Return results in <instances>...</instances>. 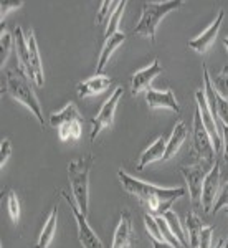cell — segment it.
Returning <instances> with one entry per match:
<instances>
[{
    "label": "cell",
    "instance_id": "6da1fadb",
    "mask_svg": "<svg viewBox=\"0 0 228 248\" xmlns=\"http://www.w3.org/2000/svg\"><path fill=\"white\" fill-rule=\"evenodd\" d=\"M118 179L121 182L122 189L127 194L134 195L142 205L147 207L151 215L162 217L167 210H170L172 203L182 195H185V189L182 187H159L154 184L139 181V179L129 175L126 170H118Z\"/></svg>",
    "mask_w": 228,
    "mask_h": 248
},
{
    "label": "cell",
    "instance_id": "7a4b0ae2",
    "mask_svg": "<svg viewBox=\"0 0 228 248\" xmlns=\"http://www.w3.org/2000/svg\"><path fill=\"white\" fill-rule=\"evenodd\" d=\"M5 91L9 93L15 101L22 103L25 108H29L30 113L37 118L38 124L45 127V119H43L42 105H40L37 93H35L33 86H31L29 77L23 70L14 68L5 73Z\"/></svg>",
    "mask_w": 228,
    "mask_h": 248
},
{
    "label": "cell",
    "instance_id": "3957f363",
    "mask_svg": "<svg viewBox=\"0 0 228 248\" xmlns=\"http://www.w3.org/2000/svg\"><path fill=\"white\" fill-rule=\"evenodd\" d=\"M94 164L93 154L73 159L68 164V179L71 186V195L78 209L88 215L90 212V172Z\"/></svg>",
    "mask_w": 228,
    "mask_h": 248
},
{
    "label": "cell",
    "instance_id": "277c9868",
    "mask_svg": "<svg viewBox=\"0 0 228 248\" xmlns=\"http://www.w3.org/2000/svg\"><path fill=\"white\" fill-rule=\"evenodd\" d=\"M183 5L182 0H169V2H144L142 14L137 25L134 27L133 33L139 37L149 38L152 43L155 42V30L161 20L170 12L181 9Z\"/></svg>",
    "mask_w": 228,
    "mask_h": 248
},
{
    "label": "cell",
    "instance_id": "5b68a950",
    "mask_svg": "<svg viewBox=\"0 0 228 248\" xmlns=\"http://www.w3.org/2000/svg\"><path fill=\"white\" fill-rule=\"evenodd\" d=\"M50 124L57 129L58 139L61 142H76L83 134V121L78 113V108L73 103H68L60 113L50 116Z\"/></svg>",
    "mask_w": 228,
    "mask_h": 248
},
{
    "label": "cell",
    "instance_id": "8992f818",
    "mask_svg": "<svg viewBox=\"0 0 228 248\" xmlns=\"http://www.w3.org/2000/svg\"><path fill=\"white\" fill-rule=\"evenodd\" d=\"M192 154L195 157V162L203 161L210 166L217 162V153L213 149V141H212L209 131L203 126L202 118H200L198 109H195L194 114V144H192Z\"/></svg>",
    "mask_w": 228,
    "mask_h": 248
},
{
    "label": "cell",
    "instance_id": "52a82bcc",
    "mask_svg": "<svg viewBox=\"0 0 228 248\" xmlns=\"http://www.w3.org/2000/svg\"><path fill=\"white\" fill-rule=\"evenodd\" d=\"M212 169L210 164L198 161L195 164H183L181 166V174L185 179L187 189H189L190 195V202L192 207L197 209L202 207V189H203V181H205V175L209 174V170Z\"/></svg>",
    "mask_w": 228,
    "mask_h": 248
},
{
    "label": "cell",
    "instance_id": "ba28073f",
    "mask_svg": "<svg viewBox=\"0 0 228 248\" xmlns=\"http://www.w3.org/2000/svg\"><path fill=\"white\" fill-rule=\"evenodd\" d=\"M60 195H61L68 205H70V210H71V214H73L75 222H76V229H78V240H79V243H81V247L83 248H105L103 247V242L99 240L98 235H96V232L91 229L90 223H88V220H86L88 215H85L78 209L75 201L70 199V195H68L65 190L60 192Z\"/></svg>",
    "mask_w": 228,
    "mask_h": 248
},
{
    "label": "cell",
    "instance_id": "9c48e42d",
    "mask_svg": "<svg viewBox=\"0 0 228 248\" xmlns=\"http://www.w3.org/2000/svg\"><path fill=\"white\" fill-rule=\"evenodd\" d=\"M122 94H124V88L118 86L113 93H111L109 98L105 101V105L99 109V113L91 119V126H93V129H91V141L93 142L96 141V138H98L103 129L113 126L116 109H118V105H119V101H121Z\"/></svg>",
    "mask_w": 228,
    "mask_h": 248
},
{
    "label": "cell",
    "instance_id": "30bf717a",
    "mask_svg": "<svg viewBox=\"0 0 228 248\" xmlns=\"http://www.w3.org/2000/svg\"><path fill=\"white\" fill-rule=\"evenodd\" d=\"M220 164L215 162L209 170V174L205 175L203 181V189H202V209L205 214H213V205L217 202V197L220 194Z\"/></svg>",
    "mask_w": 228,
    "mask_h": 248
},
{
    "label": "cell",
    "instance_id": "8fae6325",
    "mask_svg": "<svg viewBox=\"0 0 228 248\" xmlns=\"http://www.w3.org/2000/svg\"><path fill=\"white\" fill-rule=\"evenodd\" d=\"M223 18H225V12L223 10H218V15L215 17L213 22L207 27L205 30L202 31L200 35H197L195 38L189 40L187 46L192 48L194 51H197L198 55H205L207 51L210 50L212 45L215 43V38H217L218 31H220V27L223 23Z\"/></svg>",
    "mask_w": 228,
    "mask_h": 248
},
{
    "label": "cell",
    "instance_id": "7c38bea8",
    "mask_svg": "<svg viewBox=\"0 0 228 248\" xmlns=\"http://www.w3.org/2000/svg\"><path fill=\"white\" fill-rule=\"evenodd\" d=\"M161 73H162V66L157 58H155L149 66L136 71L133 75V79H131V91H133V96H137L139 93H142V91L151 90V83Z\"/></svg>",
    "mask_w": 228,
    "mask_h": 248
},
{
    "label": "cell",
    "instance_id": "4fadbf2b",
    "mask_svg": "<svg viewBox=\"0 0 228 248\" xmlns=\"http://www.w3.org/2000/svg\"><path fill=\"white\" fill-rule=\"evenodd\" d=\"M146 101L151 109H170L175 114H181V105L175 98L174 91L167 88L166 91H157L154 88L146 91Z\"/></svg>",
    "mask_w": 228,
    "mask_h": 248
},
{
    "label": "cell",
    "instance_id": "5bb4252c",
    "mask_svg": "<svg viewBox=\"0 0 228 248\" xmlns=\"http://www.w3.org/2000/svg\"><path fill=\"white\" fill-rule=\"evenodd\" d=\"M25 38L27 45H29V57H30V66H31V79H33L35 86L42 88L45 83V77H43V66H42V58H40V50L38 43L35 38V33L31 29L25 30Z\"/></svg>",
    "mask_w": 228,
    "mask_h": 248
},
{
    "label": "cell",
    "instance_id": "9a60e30c",
    "mask_svg": "<svg viewBox=\"0 0 228 248\" xmlns=\"http://www.w3.org/2000/svg\"><path fill=\"white\" fill-rule=\"evenodd\" d=\"M167 136L162 134L151 144L147 149L142 151V154L139 155V161L136 164V170H144V167H147L152 162L164 161L166 157V151H167Z\"/></svg>",
    "mask_w": 228,
    "mask_h": 248
},
{
    "label": "cell",
    "instance_id": "2e32d148",
    "mask_svg": "<svg viewBox=\"0 0 228 248\" xmlns=\"http://www.w3.org/2000/svg\"><path fill=\"white\" fill-rule=\"evenodd\" d=\"M131 242H133V217H131L129 210H124L114 230L111 248H129Z\"/></svg>",
    "mask_w": 228,
    "mask_h": 248
},
{
    "label": "cell",
    "instance_id": "e0dca14e",
    "mask_svg": "<svg viewBox=\"0 0 228 248\" xmlns=\"http://www.w3.org/2000/svg\"><path fill=\"white\" fill-rule=\"evenodd\" d=\"M113 79L106 75H96V77L86 79V81H81L76 85V93H78V98H90V96L99 94L103 91H106L107 88L111 86Z\"/></svg>",
    "mask_w": 228,
    "mask_h": 248
},
{
    "label": "cell",
    "instance_id": "ac0fdd59",
    "mask_svg": "<svg viewBox=\"0 0 228 248\" xmlns=\"http://www.w3.org/2000/svg\"><path fill=\"white\" fill-rule=\"evenodd\" d=\"M126 42V33L119 30L118 33H114L113 37L106 38L105 40V45L101 48V53H99V58H98V66H96V73L98 75H103V70L106 68V65L109 63V58L113 57L114 50L118 46H121L122 43Z\"/></svg>",
    "mask_w": 228,
    "mask_h": 248
},
{
    "label": "cell",
    "instance_id": "d6986e66",
    "mask_svg": "<svg viewBox=\"0 0 228 248\" xmlns=\"http://www.w3.org/2000/svg\"><path fill=\"white\" fill-rule=\"evenodd\" d=\"M187 138H189V129H187L185 123L179 121L174 126V129H172L169 139H167V151L164 161H169V159L174 157L179 153V149L182 147V144L187 141Z\"/></svg>",
    "mask_w": 228,
    "mask_h": 248
},
{
    "label": "cell",
    "instance_id": "ffe728a7",
    "mask_svg": "<svg viewBox=\"0 0 228 248\" xmlns=\"http://www.w3.org/2000/svg\"><path fill=\"white\" fill-rule=\"evenodd\" d=\"M57 225H58V207L55 205L51 209L50 215H48V218L45 220V223H43V229L40 232V237L35 248H48L51 245L55 233H57Z\"/></svg>",
    "mask_w": 228,
    "mask_h": 248
},
{
    "label": "cell",
    "instance_id": "44dd1931",
    "mask_svg": "<svg viewBox=\"0 0 228 248\" xmlns=\"http://www.w3.org/2000/svg\"><path fill=\"white\" fill-rule=\"evenodd\" d=\"M205 227L207 225L202 222V218H200L194 210L185 214V229H187V238H189L190 248H198L200 233H202V230L205 229Z\"/></svg>",
    "mask_w": 228,
    "mask_h": 248
},
{
    "label": "cell",
    "instance_id": "7402d4cb",
    "mask_svg": "<svg viewBox=\"0 0 228 248\" xmlns=\"http://www.w3.org/2000/svg\"><path fill=\"white\" fill-rule=\"evenodd\" d=\"M162 217L167 222V225H169L172 235H174V237L179 240V243H181L183 248H190L189 238H187L185 232H183V229H182V223H181V220H179L177 214H175L174 210H167L166 214L162 215Z\"/></svg>",
    "mask_w": 228,
    "mask_h": 248
},
{
    "label": "cell",
    "instance_id": "603a6c76",
    "mask_svg": "<svg viewBox=\"0 0 228 248\" xmlns=\"http://www.w3.org/2000/svg\"><path fill=\"white\" fill-rule=\"evenodd\" d=\"M127 2H121L119 7L116 9V12L113 14V17L109 18V22L106 23V30H105V40L113 37L114 33L119 31V25H121V20H122V15H124V9H126Z\"/></svg>",
    "mask_w": 228,
    "mask_h": 248
},
{
    "label": "cell",
    "instance_id": "cb8c5ba5",
    "mask_svg": "<svg viewBox=\"0 0 228 248\" xmlns=\"http://www.w3.org/2000/svg\"><path fill=\"white\" fill-rule=\"evenodd\" d=\"M12 48H14V33H9L2 22V33H0V63H2V66L9 58Z\"/></svg>",
    "mask_w": 228,
    "mask_h": 248
},
{
    "label": "cell",
    "instance_id": "d4e9b609",
    "mask_svg": "<svg viewBox=\"0 0 228 248\" xmlns=\"http://www.w3.org/2000/svg\"><path fill=\"white\" fill-rule=\"evenodd\" d=\"M119 3L121 2H107V0H105L99 5L98 14H96V25H105V23L109 22V18L113 17V14L119 7Z\"/></svg>",
    "mask_w": 228,
    "mask_h": 248
},
{
    "label": "cell",
    "instance_id": "484cf974",
    "mask_svg": "<svg viewBox=\"0 0 228 248\" xmlns=\"http://www.w3.org/2000/svg\"><path fill=\"white\" fill-rule=\"evenodd\" d=\"M212 85H213L215 91L222 98L228 99V65L222 68V71H220L217 77L212 78Z\"/></svg>",
    "mask_w": 228,
    "mask_h": 248
},
{
    "label": "cell",
    "instance_id": "4316f807",
    "mask_svg": "<svg viewBox=\"0 0 228 248\" xmlns=\"http://www.w3.org/2000/svg\"><path fill=\"white\" fill-rule=\"evenodd\" d=\"M144 227H146L147 233H149L151 240H159V242H166L161 233V229L157 225V220L155 217H152L151 214H144Z\"/></svg>",
    "mask_w": 228,
    "mask_h": 248
},
{
    "label": "cell",
    "instance_id": "83f0119b",
    "mask_svg": "<svg viewBox=\"0 0 228 248\" xmlns=\"http://www.w3.org/2000/svg\"><path fill=\"white\" fill-rule=\"evenodd\" d=\"M7 209H9V215H10L12 222L17 225L20 220V201L15 192H10V194L7 195Z\"/></svg>",
    "mask_w": 228,
    "mask_h": 248
},
{
    "label": "cell",
    "instance_id": "f1b7e54d",
    "mask_svg": "<svg viewBox=\"0 0 228 248\" xmlns=\"http://www.w3.org/2000/svg\"><path fill=\"white\" fill-rule=\"evenodd\" d=\"M213 225H207L200 233L198 248H212V238H213Z\"/></svg>",
    "mask_w": 228,
    "mask_h": 248
},
{
    "label": "cell",
    "instance_id": "f546056e",
    "mask_svg": "<svg viewBox=\"0 0 228 248\" xmlns=\"http://www.w3.org/2000/svg\"><path fill=\"white\" fill-rule=\"evenodd\" d=\"M227 207H228V182L223 186V189L220 190L217 202H215V205H213V214L218 212L220 209H227Z\"/></svg>",
    "mask_w": 228,
    "mask_h": 248
},
{
    "label": "cell",
    "instance_id": "4dcf8cb0",
    "mask_svg": "<svg viewBox=\"0 0 228 248\" xmlns=\"http://www.w3.org/2000/svg\"><path fill=\"white\" fill-rule=\"evenodd\" d=\"M12 154V142L9 139H3L2 144H0V167L3 169V166H5V162L9 161Z\"/></svg>",
    "mask_w": 228,
    "mask_h": 248
},
{
    "label": "cell",
    "instance_id": "1f68e13d",
    "mask_svg": "<svg viewBox=\"0 0 228 248\" xmlns=\"http://www.w3.org/2000/svg\"><path fill=\"white\" fill-rule=\"evenodd\" d=\"M220 134H222V149H223V159L228 162V126L223 123H218Z\"/></svg>",
    "mask_w": 228,
    "mask_h": 248
},
{
    "label": "cell",
    "instance_id": "d6a6232c",
    "mask_svg": "<svg viewBox=\"0 0 228 248\" xmlns=\"http://www.w3.org/2000/svg\"><path fill=\"white\" fill-rule=\"evenodd\" d=\"M22 5H23V2H20V0H18V2H7V0H5V2H2V3H0V9H2V10H0V12H2V18H3V15L9 14L10 10L20 9Z\"/></svg>",
    "mask_w": 228,
    "mask_h": 248
},
{
    "label": "cell",
    "instance_id": "836d02e7",
    "mask_svg": "<svg viewBox=\"0 0 228 248\" xmlns=\"http://www.w3.org/2000/svg\"><path fill=\"white\" fill-rule=\"evenodd\" d=\"M151 242H152V248H174L167 242H159V240H151Z\"/></svg>",
    "mask_w": 228,
    "mask_h": 248
},
{
    "label": "cell",
    "instance_id": "e575fe53",
    "mask_svg": "<svg viewBox=\"0 0 228 248\" xmlns=\"http://www.w3.org/2000/svg\"><path fill=\"white\" fill-rule=\"evenodd\" d=\"M225 243H227V240H218V243L215 245V248H225Z\"/></svg>",
    "mask_w": 228,
    "mask_h": 248
},
{
    "label": "cell",
    "instance_id": "d590c367",
    "mask_svg": "<svg viewBox=\"0 0 228 248\" xmlns=\"http://www.w3.org/2000/svg\"><path fill=\"white\" fill-rule=\"evenodd\" d=\"M223 45H225V48H227V53H228V37L223 40Z\"/></svg>",
    "mask_w": 228,
    "mask_h": 248
},
{
    "label": "cell",
    "instance_id": "8d00e7d4",
    "mask_svg": "<svg viewBox=\"0 0 228 248\" xmlns=\"http://www.w3.org/2000/svg\"><path fill=\"white\" fill-rule=\"evenodd\" d=\"M225 214H227V217H228V207L225 209ZM227 247H228V240H227Z\"/></svg>",
    "mask_w": 228,
    "mask_h": 248
}]
</instances>
